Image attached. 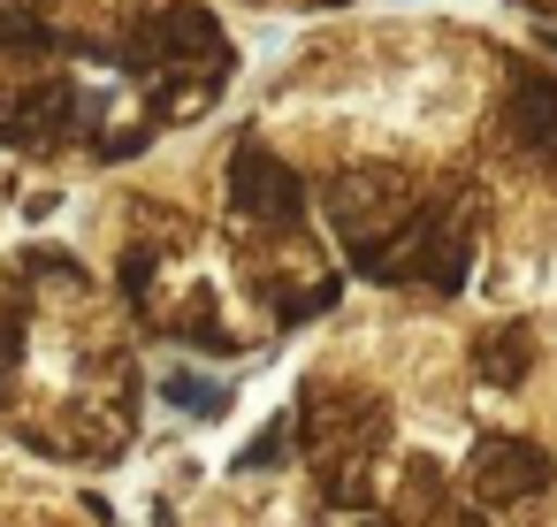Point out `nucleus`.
Masks as SVG:
<instances>
[{
    "label": "nucleus",
    "instance_id": "2",
    "mask_svg": "<svg viewBox=\"0 0 557 527\" xmlns=\"http://www.w3.org/2000/svg\"><path fill=\"white\" fill-rule=\"evenodd\" d=\"M230 192H237V207H245V215H275V222H290V215H298V176H290L275 154H260V146H245V154H237Z\"/></svg>",
    "mask_w": 557,
    "mask_h": 527
},
{
    "label": "nucleus",
    "instance_id": "1",
    "mask_svg": "<svg viewBox=\"0 0 557 527\" xmlns=\"http://www.w3.org/2000/svg\"><path fill=\"white\" fill-rule=\"evenodd\" d=\"M549 474H557V458H549L542 443H527V436H488V443H481V458H473V481H481V497H488V504L542 497V489H549Z\"/></svg>",
    "mask_w": 557,
    "mask_h": 527
},
{
    "label": "nucleus",
    "instance_id": "3",
    "mask_svg": "<svg viewBox=\"0 0 557 527\" xmlns=\"http://www.w3.org/2000/svg\"><path fill=\"white\" fill-rule=\"evenodd\" d=\"M527 367H534V336H527V329H496V336L481 344V382L511 390V382H527Z\"/></svg>",
    "mask_w": 557,
    "mask_h": 527
}]
</instances>
